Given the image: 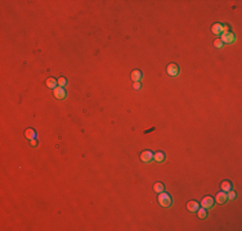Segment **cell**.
<instances>
[{
    "label": "cell",
    "instance_id": "ac0fdd59",
    "mask_svg": "<svg viewBox=\"0 0 242 231\" xmlns=\"http://www.w3.org/2000/svg\"><path fill=\"white\" fill-rule=\"evenodd\" d=\"M66 84H67L66 79H64V77H59V80H58V85H59V87H63Z\"/></svg>",
    "mask_w": 242,
    "mask_h": 231
},
{
    "label": "cell",
    "instance_id": "ba28073f",
    "mask_svg": "<svg viewBox=\"0 0 242 231\" xmlns=\"http://www.w3.org/2000/svg\"><path fill=\"white\" fill-rule=\"evenodd\" d=\"M215 199H217V202H218L219 204H224L225 202L228 200L227 193H225V191H220V193L217 194V198H215Z\"/></svg>",
    "mask_w": 242,
    "mask_h": 231
},
{
    "label": "cell",
    "instance_id": "7a4b0ae2",
    "mask_svg": "<svg viewBox=\"0 0 242 231\" xmlns=\"http://www.w3.org/2000/svg\"><path fill=\"white\" fill-rule=\"evenodd\" d=\"M222 41H223V44H233L234 41H236V35L233 34V32L231 31H227L224 32L223 35H222Z\"/></svg>",
    "mask_w": 242,
    "mask_h": 231
},
{
    "label": "cell",
    "instance_id": "9c48e42d",
    "mask_svg": "<svg viewBox=\"0 0 242 231\" xmlns=\"http://www.w3.org/2000/svg\"><path fill=\"white\" fill-rule=\"evenodd\" d=\"M198 207H200V204L197 203V202H195V200L188 202V204H187V209H188L189 212H196V211L198 209Z\"/></svg>",
    "mask_w": 242,
    "mask_h": 231
},
{
    "label": "cell",
    "instance_id": "277c9868",
    "mask_svg": "<svg viewBox=\"0 0 242 231\" xmlns=\"http://www.w3.org/2000/svg\"><path fill=\"white\" fill-rule=\"evenodd\" d=\"M166 72L169 76H171V77H176L178 76V73H179V67H178V64H175V63H170L169 66H167L166 68Z\"/></svg>",
    "mask_w": 242,
    "mask_h": 231
},
{
    "label": "cell",
    "instance_id": "5bb4252c",
    "mask_svg": "<svg viewBox=\"0 0 242 231\" xmlns=\"http://www.w3.org/2000/svg\"><path fill=\"white\" fill-rule=\"evenodd\" d=\"M197 214H198V218H201V220H205L206 217H207V212H206V208H200V209H197Z\"/></svg>",
    "mask_w": 242,
    "mask_h": 231
},
{
    "label": "cell",
    "instance_id": "4fadbf2b",
    "mask_svg": "<svg viewBox=\"0 0 242 231\" xmlns=\"http://www.w3.org/2000/svg\"><path fill=\"white\" fill-rule=\"evenodd\" d=\"M153 159L157 162H164L165 161V154L162 152H157L156 154H153Z\"/></svg>",
    "mask_w": 242,
    "mask_h": 231
},
{
    "label": "cell",
    "instance_id": "ffe728a7",
    "mask_svg": "<svg viewBox=\"0 0 242 231\" xmlns=\"http://www.w3.org/2000/svg\"><path fill=\"white\" fill-rule=\"evenodd\" d=\"M36 144H37L36 139H32V140H31V145H32V146H36Z\"/></svg>",
    "mask_w": 242,
    "mask_h": 231
},
{
    "label": "cell",
    "instance_id": "30bf717a",
    "mask_svg": "<svg viewBox=\"0 0 242 231\" xmlns=\"http://www.w3.org/2000/svg\"><path fill=\"white\" fill-rule=\"evenodd\" d=\"M142 72L140 71H138V70H135V71H133L131 72V74H130V77H131V80L134 81V82H139V81L142 80Z\"/></svg>",
    "mask_w": 242,
    "mask_h": 231
},
{
    "label": "cell",
    "instance_id": "3957f363",
    "mask_svg": "<svg viewBox=\"0 0 242 231\" xmlns=\"http://www.w3.org/2000/svg\"><path fill=\"white\" fill-rule=\"evenodd\" d=\"M211 31H212V34L214 35H223L224 32L228 31V26L222 25V23H215L211 27Z\"/></svg>",
    "mask_w": 242,
    "mask_h": 231
},
{
    "label": "cell",
    "instance_id": "2e32d148",
    "mask_svg": "<svg viewBox=\"0 0 242 231\" xmlns=\"http://www.w3.org/2000/svg\"><path fill=\"white\" fill-rule=\"evenodd\" d=\"M220 187H222V190L223 191H229L232 189V184L229 183V181H223L222 185H220Z\"/></svg>",
    "mask_w": 242,
    "mask_h": 231
},
{
    "label": "cell",
    "instance_id": "44dd1931",
    "mask_svg": "<svg viewBox=\"0 0 242 231\" xmlns=\"http://www.w3.org/2000/svg\"><path fill=\"white\" fill-rule=\"evenodd\" d=\"M139 87H140L139 82H134V89H139Z\"/></svg>",
    "mask_w": 242,
    "mask_h": 231
},
{
    "label": "cell",
    "instance_id": "8992f818",
    "mask_svg": "<svg viewBox=\"0 0 242 231\" xmlns=\"http://www.w3.org/2000/svg\"><path fill=\"white\" fill-rule=\"evenodd\" d=\"M202 207L206 208V209H210V208L214 207V198L211 197H206L202 199Z\"/></svg>",
    "mask_w": 242,
    "mask_h": 231
},
{
    "label": "cell",
    "instance_id": "6da1fadb",
    "mask_svg": "<svg viewBox=\"0 0 242 231\" xmlns=\"http://www.w3.org/2000/svg\"><path fill=\"white\" fill-rule=\"evenodd\" d=\"M171 197H170L169 194H166V193H160L159 195V203L161 204L162 207H170L171 206Z\"/></svg>",
    "mask_w": 242,
    "mask_h": 231
},
{
    "label": "cell",
    "instance_id": "d6986e66",
    "mask_svg": "<svg viewBox=\"0 0 242 231\" xmlns=\"http://www.w3.org/2000/svg\"><path fill=\"white\" fill-rule=\"evenodd\" d=\"M223 45H224V44H223V41H222L220 39H218V40L214 41V46H215V48H222Z\"/></svg>",
    "mask_w": 242,
    "mask_h": 231
},
{
    "label": "cell",
    "instance_id": "8fae6325",
    "mask_svg": "<svg viewBox=\"0 0 242 231\" xmlns=\"http://www.w3.org/2000/svg\"><path fill=\"white\" fill-rule=\"evenodd\" d=\"M57 85H58V80H56V79H53V77H50V79H48L47 80V86L49 87V89H56L57 87Z\"/></svg>",
    "mask_w": 242,
    "mask_h": 231
},
{
    "label": "cell",
    "instance_id": "9a60e30c",
    "mask_svg": "<svg viewBox=\"0 0 242 231\" xmlns=\"http://www.w3.org/2000/svg\"><path fill=\"white\" fill-rule=\"evenodd\" d=\"M153 189H155V191H156V193H162L164 191V189H165V186H164V184L162 183H156L153 185Z\"/></svg>",
    "mask_w": 242,
    "mask_h": 231
},
{
    "label": "cell",
    "instance_id": "7c38bea8",
    "mask_svg": "<svg viewBox=\"0 0 242 231\" xmlns=\"http://www.w3.org/2000/svg\"><path fill=\"white\" fill-rule=\"evenodd\" d=\"M25 136L28 140H32V139H35V136H36V132H35L32 128H27L26 130V132H25Z\"/></svg>",
    "mask_w": 242,
    "mask_h": 231
},
{
    "label": "cell",
    "instance_id": "5b68a950",
    "mask_svg": "<svg viewBox=\"0 0 242 231\" xmlns=\"http://www.w3.org/2000/svg\"><path fill=\"white\" fill-rule=\"evenodd\" d=\"M140 159H142V162H144V163H150V162L153 159V154H152V152H150V150L142 152V154H140Z\"/></svg>",
    "mask_w": 242,
    "mask_h": 231
},
{
    "label": "cell",
    "instance_id": "52a82bcc",
    "mask_svg": "<svg viewBox=\"0 0 242 231\" xmlns=\"http://www.w3.org/2000/svg\"><path fill=\"white\" fill-rule=\"evenodd\" d=\"M54 96H56L57 99H64V98H66V90H64L63 87L57 86L56 89H54Z\"/></svg>",
    "mask_w": 242,
    "mask_h": 231
},
{
    "label": "cell",
    "instance_id": "e0dca14e",
    "mask_svg": "<svg viewBox=\"0 0 242 231\" xmlns=\"http://www.w3.org/2000/svg\"><path fill=\"white\" fill-rule=\"evenodd\" d=\"M227 197H228V199H231V200H234V199H236V197H237V194H236V191H234V190H232V189H231V190L228 191Z\"/></svg>",
    "mask_w": 242,
    "mask_h": 231
}]
</instances>
